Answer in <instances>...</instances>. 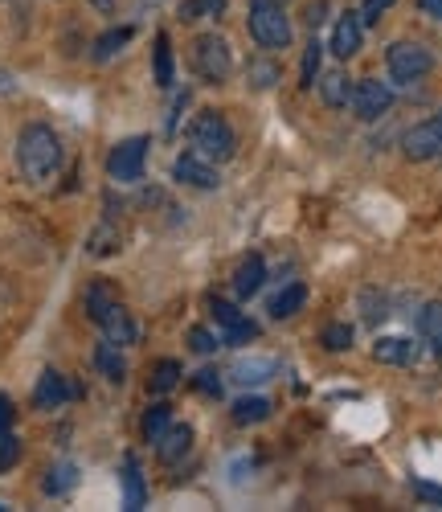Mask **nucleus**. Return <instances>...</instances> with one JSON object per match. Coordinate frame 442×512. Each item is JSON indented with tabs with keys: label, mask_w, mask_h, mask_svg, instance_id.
<instances>
[{
	"label": "nucleus",
	"mask_w": 442,
	"mask_h": 512,
	"mask_svg": "<svg viewBox=\"0 0 442 512\" xmlns=\"http://www.w3.org/2000/svg\"><path fill=\"white\" fill-rule=\"evenodd\" d=\"M91 5H95V9L103 13V17H111V13L119 9V0H91Z\"/></svg>",
	"instance_id": "obj_43"
},
{
	"label": "nucleus",
	"mask_w": 442,
	"mask_h": 512,
	"mask_svg": "<svg viewBox=\"0 0 442 512\" xmlns=\"http://www.w3.org/2000/svg\"><path fill=\"white\" fill-rule=\"evenodd\" d=\"M348 107L357 111V119L373 123L393 107V91L385 87L381 78H361V82H352V103Z\"/></svg>",
	"instance_id": "obj_8"
},
{
	"label": "nucleus",
	"mask_w": 442,
	"mask_h": 512,
	"mask_svg": "<svg viewBox=\"0 0 442 512\" xmlns=\"http://www.w3.org/2000/svg\"><path fill=\"white\" fill-rule=\"evenodd\" d=\"M389 9H393V0H365L361 5V25H377L381 13H389Z\"/></svg>",
	"instance_id": "obj_36"
},
{
	"label": "nucleus",
	"mask_w": 442,
	"mask_h": 512,
	"mask_svg": "<svg viewBox=\"0 0 442 512\" xmlns=\"http://www.w3.org/2000/svg\"><path fill=\"white\" fill-rule=\"evenodd\" d=\"M271 418V402L267 398H238L234 402V422L238 426H254V422H267Z\"/></svg>",
	"instance_id": "obj_24"
},
{
	"label": "nucleus",
	"mask_w": 442,
	"mask_h": 512,
	"mask_svg": "<svg viewBox=\"0 0 442 512\" xmlns=\"http://www.w3.org/2000/svg\"><path fill=\"white\" fill-rule=\"evenodd\" d=\"M176 381H181V365H176L172 357L156 361V369H152V394H168V390H176Z\"/></svg>",
	"instance_id": "obj_26"
},
{
	"label": "nucleus",
	"mask_w": 442,
	"mask_h": 512,
	"mask_svg": "<svg viewBox=\"0 0 442 512\" xmlns=\"http://www.w3.org/2000/svg\"><path fill=\"white\" fill-rule=\"evenodd\" d=\"M17 164L29 185H46L62 168V140L46 123H25L17 136Z\"/></svg>",
	"instance_id": "obj_1"
},
{
	"label": "nucleus",
	"mask_w": 442,
	"mask_h": 512,
	"mask_svg": "<svg viewBox=\"0 0 442 512\" xmlns=\"http://www.w3.org/2000/svg\"><path fill=\"white\" fill-rule=\"evenodd\" d=\"M144 164H148V136H131V140H119L111 148L107 173L119 185H136V181H144Z\"/></svg>",
	"instance_id": "obj_7"
},
{
	"label": "nucleus",
	"mask_w": 442,
	"mask_h": 512,
	"mask_svg": "<svg viewBox=\"0 0 442 512\" xmlns=\"http://www.w3.org/2000/svg\"><path fill=\"white\" fill-rule=\"evenodd\" d=\"M246 29L262 50H287L291 46V17L283 9V0H250Z\"/></svg>",
	"instance_id": "obj_4"
},
{
	"label": "nucleus",
	"mask_w": 442,
	"mask_h": 512,
	"mask_svg": "<svg viewBox=\"0 0 442 512\" xmlns=\"http://www.w3.org/2000/svg\"><path fill=\"white\" fill-rule=\"evenodd\" d=\"M70 398H78V386H70V381H66L58 369L41 373L37 390H33V406H37V410H58V406L70 402Z\"/></svg>",
	"instance_id": "obj_11"
},
{
	"label": "nucleus",
	"mask_w": 442,
	"mask_h": 512,
	"mask_svg": "<svg viewBox=\"0 0 442 512\" xmlns=\"http://www.w3.org/2000/svg\"><path fill=\"white\" fill-rule=\"evenodd\" d=\"M361 41H365L361 13H344V17L336 21V29H332V54H336L340 62L357 58V54H361Z\"/></svg>",
	"instance_id": "obj_12"
},
{
	"label": "nucleus",
	"mask_w": 442,
	"mask_h": 512,
	"mask_svg": "<svg viewBox=\"0 0 442 512\" xmlns=\"http://www.w3.org/2000/svg\"><path fill=\"white\" fill-rule=\"evenodd\" d=\"M86 312H91V320L103 328V336L111 340V345H119V349L136 345L140 328H136V320H131V312L107 291V283H95L91 291H86Z\"/></svg>",
	"instance_id": "obj_2"
},
{
	"label": "nucleus",
	"mask_w": 442,
	"mask_h": 512,
	"mask_svg": "<svg viewBox=\"0 0 442 512\" xmlns=\"http://www.w3.org/2000/svg\"><path fill=\"white\" fill-rule=\"evenodd\" d=\"M320 340H324L328 353H344V349H352V328L348 324H328Z\"/></svg>",
	"instance_id": "obj_31"
},
{
	"label": "nucleus",
	"mask_w": 442,
	"mask_h": 512,
	"mask_svg": "<svg viewBox=\"0 0 442 512\" xmlns=\"http://www.w3.org/2000/svg\"><path fill=\"white\" fill-rule=\"evenodd\" d=\"M430 123H434V136H438V164H442V111H438Z\"/></svg>",
	"instance_id": "obj_44"
},
{
	"label": "nucleus",
	"mask_w": 442,
	"mask_h": 512,
	"mask_svg": "<svg viewBox=\"0 0 442 512\" xmlns=\"http://www.w3.org/2000/svg\"><path fill=\"white\" fill-rule=\"evenodd\" d=\"M131 33H136L131 25H119V29H107L103 37H95V62H107V58H115V54L127 46V41H131Z\"/></svg>",
	"instance_id": "obj_23"
},
{
	"label": "nucleus",
	"mask_w": 442,
	"mask_h": 512,
	"mask_svg": "<svg viewBox=\"0 0 442 512\" xmlns=\"http://www.w3.org/2000/svg\"><path fill=\"white\" fill-rule=\"evenodd\" d=\"M148 500V488H144V472H140V459L136 455H127L123 459V508H144Z\"/></svg>",
	"instance_id": "obj_16"
},
{
	"label": "nucleus",
	"mask_w": 442,
	"mask_h": 512,
	"mask_svg": "<svg viewBox=\"0 0 442 512\" xmlns=\"http://www.w3.org/2000/svg\"><path fill=\"white\" fill-rule=\"evenodd\" d=\"M324 13H328V0H312V5H307V25L320 29L324 25Z\"/></svg>",
	"instance_id": "obj_38"
},
{
	"label": "nucleus",
	"mask_w": 442,
	"mask_h": 512,
	"mask_svg": "<svg viewBox=\"0 0 442 512\" xmlns=\"http://www.w3.org/2000/svg\"><path fill=\"white\" fill-rule=\"evenodd\" d=\"M418 9L426 17H434V21H442V0H418Z\"/></svg>",
	"instance_id": "obj_41"
},
{
	"label": "nucleus",
	"mask_w": 442,
	"mask_h": 512,
	"mask_svg": "<svg viewBox=\"0 0 442 512\" xmlns=\"http://www.w3.org/2000/svg\"><path fill=\"white\" fill-rule=\"evenodd\" d=\"M95 369L107 377V381H119L127 377V361H123V353H119V345H111V340H103V345L95 349Z\"/></svg>",
	"instance_id": "obj_20"
},
{
	"label": "nucleus",
	"mask_w": 442,
	"mask_h": 512,
	"mask_svg": "<svg viewBox=\"0 0 442 512\" xmlns=\"http://www.w3.org/2000/svg\"><path fill=\"white\" fill-rule=\"evenodd\" d=\"M316 87H320V99H324L332 111H340V107L352 103V82H348L344 70H328V74L316 82Z\"/></svg>",
	"instance_id": "obj_18"
},
{
	"label": "nucleus",
	"mask_w": 442,
	"mask_h": 512,
	"mask_svg": "<svg viewBox=\"0 0 442 512\" xmlns=\"http://www.w3.org/2000/svg\"><path fill=\"white\" fill-rule=\"evenodd\" d=\"M320 58H324V46L312 37V41H307V50H303V66H299V87H303V91H312V87H316V78H320Z\"/></svg>",
	"instance_id": "obj_25"
},
{
	"label": "nucleus",
	"mask_w": 442,
	"mask_h": 512,
	"mask_svg": "<svg viewBox=\"0 0 442 512\" xmlns=\"http://www.w3.org/2000/svg\"><path fill=\"white\" fill-rule=\"evenodd\" d=\"M418 332H422V340L430 345V353L442 357V304L438 300L418 312Z\"/></svg>",
	"instance_id": "obj_19"
},
{
	"label": "nucleus",
	"mask_w": 442,
	"mask_h": 512,
	"mask_svg": "<svg viewBox=\"0 0 442 512\" xmlns=\"http://www.w3.org/2000/svg\"><path fill=\"white\" fill-rule=\"evenodd\" d=\"M361 308H365V324H381V320L389 316V312H385L389 304H385L381 291H365V295H361Z\"/></svg>",
	"instance_id": "obj_32"
},
{
	"label": "nucleus",
	"mask_w": 442,
	"mask_h": 512,
	"mask_svg": "<svg viewBox=\"0 0 442 512\" xmlns=\"http://www.w3.org/2000/svg\"><path fill=\"white\" fill-rule=\"evenodd\" d=\"M414 496L426 500V504H442V488L438 484H426V480H414Z\"/></svg>",
	"instance_id": "obj_37"
},
{
	"label": "nucleus",
	"mask_w": 442,
	"mask_h": 512,
	"mask_svg": "<svg viewBox=\"0 0 442 512\" xmlns=\"http://www.w3.org/2000/svg\"><path fill=\"white\" fill-rule=\"evenodd\" d=\"M201 9H205V17H221L226 13V0H201Z\"/></svg>",
	"instance_id": "obj_42"
},
{
	"label": "nucleus",
	"mask_w": 442,
	"mask_h": 512,
	"mask_svg": "<svg viewBox=\"0 0 442 512\" xmlns=\"http://www.w3.org/2000/svg\"><path fill=\"white\" fill-rule=\"evenodd\" d=\"M373 357L381 365H410L418 357V349H414V340H406V336H381L373 345Z\"/></svg>",
	"instance_id": "obj_17"
},
{
	"label": "nucleus",
	"mask_w": 442,
	"mask_h": 512,
	"mask_svg": "<svg viewBox=\"0 0 442 512\" xmlns=\"http://www.w3.org/2000/svg\"><path fill=\"white\" fill-rule=\"evenodd\" d=\"M17 459H21V443L5 431V439H0V472H9V467H13Z\"/></svg>",
	"instance_id": "obj_35"
},
{
	"label": "nucleus",
	"mask_w": 442,
	"mask_h": 512,
	"mask_svg": "<svg viewBox=\"0 0 442 512\" xmlns=\"http://www.w3.org/2000/svg\"><path fill=\"white\" fill-rule=\"evenodd\" d=\"M271 373H275V361L254 357V361H238L234 381H238V386H262V381H271Z\"/></svg>",
	"instance_id": "obj_22"
},
{
	"label": "nucleus",
	"mask_w": 442,
	"mask_h": 512,
	"mask_svg": "<svg viewBox=\"0 0 442 512\" xmlns=\"http://www.w3.org/2000/svg\"><path fill=\"white\" fill-rule=\"evenodd\" d=\"M168 426H172V410H168V406H152V410L144 414V439L156 443V439L168 431Z\"/></svg>",
	"instance_id": "obj_30"
},
{
	"label": "nucleus",
	"mask_w": 442,
	"mask_h": 512,
	"mask_svg": "<svg viewBox=\"0 0 442 512\" xmlns=\"http://www.w3.org/2000/svg\"><path fill=\"white\" fill-rule=\"evenodd\" d=\"M74 480H78V467L74 463H58V467H50V476H46V492L62 496V492L74 488Z\"/></svg>",
	"instance_id": "obj_28"
},
{
	"label": "nucleus",
	"mask_w": 442,
	"mask_h": 512,
	"mask_svg": "<svg viewBox=\"0 0 442 512\" xmlns=\"http://www.w3.org/2000/svg\"><path fill=\"white\" fill-rule=\"evenodd\" d=\"M189 349L201 353V357H209V353H217V336L209 328H189Z\"/></svg>",
	"instance_id": "obj_33"
},
{
	"label": "nucleus",
	"mask_w": 442,
	"mask_h": 512,
	"mask_svg": "<svg viewBox=\"0 0 442 512\" xmlns=\"http://www.w3.org/2000/svg\"><path fill=\"white\" fill-rule=\"evenodd\" d=\"M172 177L181 181V185H193V189H217L221 185V173H217V164L197 156V152H185V156H176L172 164Z\"/></svg>",
	"instance_id": "obj_9"
},
{
	"label": "nucleus",
	"mask_w": 442,
	"mask_h": 512,
	"mask_svg": "<svg viewBox=\"0 0 442 512\" xmlns=\"http://www.w3.org/2000/svg\"><path fill=\"white\" fill-rule=\"evenodd\" d=\"M193 70L205 82H213V87L230 82V74H234V50H230V41L217 37V33H201L193 41Z\"/></svg>",
	"instance_id": "obj_5"
},
{
	"label": "nucleus",
	"mask_w": 442,
	"mask_h": 512,
	"mask_svg": "<svg viewBox=\"0 0 442 512\" xmlns=\"http://www.w3.org/2000/svg\"><path fill=\"white\" fill-rule=\"evenodd\" d=\"M9 426H13V402H9L5 394H0V435H5Z\"/></svg>",
	"instance_id": "obj_39"
},
{
	"label": "nucleus",
	"mask_w": 442,
	"mask_h": 512,
	"mask_svg": "<svg viewBox=\"0 0 442 512\" xmlns=\"http://www.w3.org/2000/svg\"><path fill=\"white\" fill-rule=\"evenodd\" d=\"M193 390H197V394H209V398H221V373H217V369H201V373L193 377Z\"/></svg>",
	"instance_id": "obj_34"
},
{
	"label": "nucleus",
	"mask_w": 442,
	"mask_h": 512,
	"mask_svg": "<svg viewBox=\"0 0 442 512\" xmlns=\"http://www.w3.org/2000/svg\"><path fill=\"white\" fill-rule=\"evenodd\" d=\"M385 66L393 82H418L434 70V54L422 46V41H393L385 50Z\"/></svg>",
	"instance_id": "obj_6"
},
{
	"label": "nucleus",
	"mask_w": 442,
	"mask_h": 512,
	"mask_svg": "<svg viewBox=\"0 0 442 512\" xmlns=\"http://www.w3.org/2000/svg\"><path fill=\"white\" fill-rule=\"evenodd\" d=\"M283 5H287V0H283Z\"/></svg>",
	"instance_id": "obj_45"
},
{
	"label": "nucleus",
	"mask_w": 442,
	"mask_h": 512,
	"mask_svg": "<svg viewBox=\"0 0 442 512\" xmlns=\"http://www.w3.org/2000/svg\"><path fill=\"white\" fill-rule=\"evenodd\" d=\"M189 451H193V426H189V422H172L168 431L156 439L160 463H181Z\"/></svg>",
	"instance_id": "obj_13"
},
{
	"label": "nucleus",
	"mask_w": 442,
	"mask_h": 512,
	"mask_svg": "<svg viewBox=\"0 0 442 512\" xmlns=\"http://www.w3.org/2000/svg\"><path fill=\"white\" fill-rule=\"evenodd\" d=\"M156 87H172V46L168 33H156Z\"/></svg>",
	"instance_id": "obj_27"
},
{
	"label": "nucleus",
	"mask_w": 442,
	"mask_h": 512,
	"mask_svg": "<svg viewBox=\"0 0 442 512\" xmlns=\"http://www.w3.org/2000/svg\"><path fill=\"white\" fill-rule=\"evenodd\" d=\"M262 283H267V263H262V254H246V259L238 263V271H234L238 300H250V295H258Z\"/></svg>",
	"instance_id": "obj_14"
},
{
	"label": "nucleus",
	"mask_w": 442,
	"mask_h": 512,
	"mask_svg": "<svg viewBox=\"0 0 442 512\" xmlns=\"http://www.w3.org/2000/svg\"><path fill=\"white\" fill-rule=\"evenodd\" d=\"M213 320L221 332H226V345H250V340H258V324L226 300H213Z\"/></svg>",
	"instance_id": "obj_10"
},
{
	"label": "nucleus",
	"mask_w": 442,
	"mask_h": 512,
	"mask_svg": "<svg viewBox=\"0 0 442 512\" xmlns=\"http://www.w3.org/2000/svg\"><path fill=\"white\" fill-rule=\"evenodd\" d=\"M197 17H205L201 0H185V5H181V21H197Z\"/></svg>",
	"instance_id": "obj_40"
},
{
	"label": "nucleus",
	"mask_w": 442,
	"mask_h": 512,
	"mask_svg": "<svg viewBox=\"0 0 442 512\" xmlns=\"http://www.w3.org/2000/svg\"><path fill=\"white\" fill-rule=\"evenodd\" d=\"M189 144L197 156L213 160V164H226L234 152H238V136H234V127L230 119L221 115V111H201L189 127Z\"/></svg>",
	"instance_id": "obj_3"
},
{
	"label": "nucleus",
	"mask_w": 442,
	"mask_h": 512,
	"mask_svg": "<svg viewBox=\"0 0 442 512\" xmlns=\"http://www.w3.org/2000/svg\"><path fill=\"white\" fill-rule=\"evenodd\" d=\"M279 82V66L275 62H267V58H254L250 62V87L254 91H271Z\"/></svg>",
	"instance_id": "obj_29"
},
{
	"label": "nucleus",
	"mask_w": 442,
	"mask_h": 512,
	"mask_svg": "<svg viewBox=\"0 0 442 512\" xmlns=\"http://www.w3.org/2000/svg\"><path fill=\"white\" fill-rule=\"evenodd\" d=\"M303 304H307V287L303 283H287L275 300H271V316L275 320H287V316H295V312H303Z\"/></svg>",
	"instance_id": "obj_21"
},
{
	"label": "nucleus",
	"mask_w": 442,
	"mask_h": 512,
	"mask_svg": "<svg viewBox=\"0 0 442 512\" xmlns=\"http://www.w3.org/2000/svg\"><path fill=\"white\" fill-rule=\"evenodd\" d=\"M402 148H406V156L410 160H438V136H434V123H418V127H410L406 132V140H402Z\"/></svg>",
	"instance_id": "obj_15"
}]
</instances>
